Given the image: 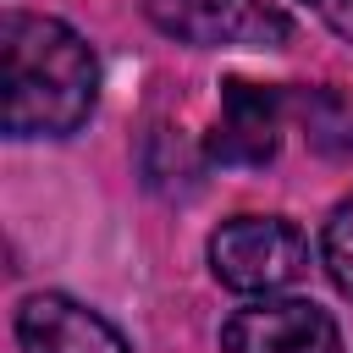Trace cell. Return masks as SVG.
<instances>
[{
	"mask_svg": "<svg viewBox=\"0 0 353 353\" xmlns=\"http://www.w3.org/2000/svg\"><path fill=\"white\" fill-rule=\"evenodd\" d=\"M0 88L11 138H72L99 105V61L88 39L61 17L6 11Z\"/></svg>",
	"mask_w": 353,
	"mask_h": 353,
	"instance_id": "obj_1",
	"label": "cell"
},
{
	"mask_svg": "<svg viewBox=\"0 0 353 353\" xmlns=\"http://www.w3.org/2000/svg\"><path fill=\"white\" fill-rule=\"evenodd\" d=\"M210 270L232 292H265L270 298V292L303 281L309 243L281 215H232L210 232Z\"/></svg>",
	"mask_w": 353,
	"mask_h": 353,
	"instance_id": "obj_2",
	"label": "cell"
},
{
	"mask_svg": "<svg viewBox=\"0 0 353 353\" xmlns=\"http://www.w3.org/2000/svg\"><path fill=\"white\" fill-rule=\"evenodd\" d=\"M149 22L193 50H281L292 22L265 0H149Z\"/></svg>",
	"mask_w": 353,
	"mask_h": 353,
	"instance_id": "obj_3",
	"label": "cell"
},
{
	"mask_svg": "<svg viewBox=\"0 0 353 353\" xmlns=\"http://www.w3.org/2000/svg\"><path fill=\"white\" fill-rule=\"evenodd\" d=\"M281 121H287V94L281 88L226 77L215 127L204 138V154L215 165H270L276 149H281Z\"/></svg>",
	"mask_w": 353,
	"mask_h": 353,
	"instance_id": "obj_4",
	"label": "cell"
},
{
	"mask_svg": "<svg viewBox=\"0 0 353 353\" xmlns=\"http://www.w3.org/2000/svg\"><path fill=\"white\" fill-rule=\"evenodd\" d=\"M221 353H342V331L309 298H259L221 325Z\"/></svg>",
	"mask_w": 353,
	"mask_h": 353,
	"instance_id": "obj_5",
	"label": "cell"
},
{
	"mask_svg": "<svg viewBox=\"0 0 353 353\" xmlns=\"http://www.w3.org/2000/svg\"><path fill=\"white\" fill-rule=\"evenodd\" d=\"M17 342L22 353H132L99 309L66 292H28L17 303Z\"/></svg>",
	"mask_w": 353,
	"mask_h": 353,
	"instance_id": "obj_6",
	"label": "cell"
},
{
	"mask_svg": "<svg viewBox=\"0 0 353 353\" xmlns=\"http://www.w3.org/2000/svg\"><path fill=\"white\" fill-rule=\"evenodd\" d=\"M287 110H298L303 121V138L314 154H347L353 149V99L336 94V88H298L287 99Z\"/></svg>",
	"mask_w": 353,
	"mask_h": 353,
	"instance_id": "obj_7",
	"label": "cell"
},
{
	"mask_svg": "<svg viewBox=\"0 0 353 353\" xmlns=\"http://www.w3.org/2000/svg\"><path fill=\"white\" fill-rule=\"evenodd\" d=\"M320 265H325V276L336 281V292L353 298V193L331 210V221H325V232H320Z\"/></svg>",
	"mask_w": 353,
	"mask_h": 353,
	"instance_id": "obj_8",
	"label": "cell"
},
{
	"mask_svg": "<svg viewBox=\"0 0 353 353\" xmlns=\"http://www.w3.org/2000/svg\"><path fill=\"white\" fill-rule=\"evenodd\" d=\"M303 6H309V11L336 33V39H347V44H353V0H303Z\"/></svg>",
	"mask_w": 353,
	"mask_h": 353,
	"instance_id": "obj_9",
	"label": "cell"
}]
</instances>
